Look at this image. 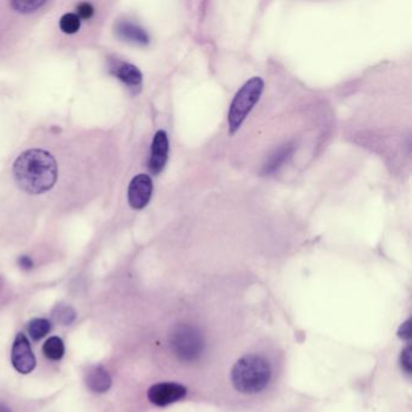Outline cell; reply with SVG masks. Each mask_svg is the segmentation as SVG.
Masks as SVG:
<instances>
[{
    "instance_id": "d6986e66",
    "label": "cell",
    "mask_w": 412,
    "mask_h": 412,
    "mask_svg": "<svg viewBox=\"0 0 412 412\" xmlns=\"http://www.w3.org/2000/svg\"><path fill=\"white\" fill-rule=\"evenodd\" d=\"M0 412H11L8 406H5L4 404H0Z\"/></svg>"
},
{
    "instance_id": "52a82bcc",
    "label": "cell",
    "mask_w": 412,
    "mask_h": 412,
    "mask_svg": "<svg viewBox=\"0 0 412 412\" xmlns=\"http://www.w3.org/2000/svg\"><path fill=\"white\" fill-rule=\"evenodd\" d=\"M168 142L167 133L165 131H158L153 137L151 144V153L149 160V169L153 174H158L163 171L168 160Z\"/></svg>"
},
{
    "instance_id": "8fae6325",
    "label": "cell",
    "mask_w": 412,
    "mask_h": 412,
    "mask_svg": "<svg viewBox=\"0 0 412 412\" xmlns=\"http://www.w3.org/2000/svg\"><path fill=\"white\" fill-rule=\"evenodd\" d=\"M294 147L292 144H284L283 147L276 150L271 156H270L269 161L265 163L264 171L265 174H270L277 171L278 168L282 166L283 163L287 161L288 158H290Z\"/></svg>"
},
{
    "instance_id": "5b68a950",
    "label": "cell",
    "mask_w": 412,
    "mask_h": 412,
    "mask_svg": "<svg viewBox=\"0 0 412 412\" xmlns=\"http://www.w3.org/2000/svg\"><path fill=\"white\" fill-rule=\"evenodd\" d=\"M11 359L15 369L21 374H29L35 368L37 360L30 348L28 339L24 334H19L15 339Z\"/></svg>"
},
{
    "instance_id": "ac0fdd59",
    "label": "cell",
    "mask_w": 412,
    "mask_h": 412,
    "mask_svg": "<svg viewBox=\"0 0 412 412\" xmlns=\"http://www.w3.org/2000/svg\"><path fill=\"white\" fill-rule=\"evenodd\" d=\"M19 266L24 270L32 269V266H33V261L29 259L28 256H22V258L19 259Z\"/></svg>"
},
{
    "instance_id": "e0dca14e",
    "label": "cell",
    "mask_w": 412,
    "mask_h": 412,
    "mask_svg": "<svg viewBox=\"0 0 412 412\" xmlns=\"http://www.w3.org/2000/svg\"><path fill=\"white\" fill-rule=\"evenodd\" d=\"M93 6L88 3H82L77 6V16L79 19H91L93 15Z\"/></svg>"
},
{
    "instance_id": "6da1fadb",
    "label": "cell",
    "mask_w": 412,
    "mask_h": 412,
    "mask_svg": "<svg viewBox=\"0 0 412 412\" xmlns=\"http://www.w3.org/2000/svg\"><path fill=\"white\" fill-rule=\"evenodd\" d=\"M283 368V352L277 342L268 336H253L227 368L219 400L243 408L259 405L277 388Z\"/></svg>"
},
{
    "instance_id": "9c48e42d",
    "label": "cell",
    "mask_w": 412,
    "mask_h": 412,
    "mask_svg": "<svg viewBox=\"0 0 412 412\" xmlns=\"http://www.w3.org/2000/svg\"><path fill=\"white\" fill-rule=\"evenodd\" d=\"M86 384L92 392L104 393L108 389L111 388V375L102 366H95L87 374Z\"/></svg>"
},
{
    "instance_id": "8992f818",
    "label": "cell",
    "mask_w": 412,
    "mask_h": 412,
    "mask_svg": "<svg viewBox=\"0 0 412 412\" xmlns=\"http://www.w3.org/2000/svg\"><path fill=\"white\" fill-rule=\"evenodd\" d=\"M153 195V182L147 174L135 176L129 187V202L135 209H143Z\"/></svg>"
},
{
    "instance_id": "277c9868",
    "label": "cell",
    "mask_w": 412,
    "mask_h": 412,
    "mask_svg": "<svg viewBox=\"0 0 412 412\" xmlns=\"http://www.w3.org/2000/svg\"><path fill=\"white\" fill-rule=\"evenodd\" d=\"M189 389L177 382H160L148 391V398L153 405L166 406L187 398Z\"/></svg>"
},
{
    "instance_id": "7c38bea8",
    "label": "cell",
    "mask_w": 412,
    "mask_h": 412,
    "mask_svg": "<svg viewBox=\"0 0 412 412\" xmlns=\"http://www.w3.org/2000/svg\"><path fill=\"white\" fill-rule=\"evenodd\" d=\"M43 352L48 359L59 360L64 355V344L59 337L53 336L44 344Z\"/></svg>"
},
{
    "instance_id": "2e32d148",
    "label": "cell",
    "mask_w": 412,
    "mask_h": 412,
    "mask_svg": "<svg viewBox=\"0 0 412 412\" xmlns=\"http://www.w3.org/2000/svg\"><path fill=\"white\" fill-rule=\"evenodd\" d=\"M45 4V1H40V0H17V1H12L11 6L14 8L17 12H22V14H29V12H34Z\"/></svg>"
},
{
    "instance_id": "4fadbf2b",
    "label": "cell",
    "mask_w": 412,
    "mask_h": 412,
    "mask_svg": "<svg viewBox=\"0 0 412 412\" xmlns=\"http://www.w3.org/2000/svg\"><path fill=\"white\" fill-rule=\"evenodd\" d=\"M28 330L34 340H40L44 336L48 335V331L51 330V324L48 319L37 318L29 323Z\"/></svg>"
},
{
    "instance_id": "9a60e30c",
    "label": "cell",
    "mask_w": 412,
    "mask_h": 412,
    "mask_svg": "<svg viewBox=\"0 0 412 412\" xmlns=\"http://www.w3.org/2000/svg\"><path fill=\"white\" fill-rule=\"evenodd\" d=\"M53 316L56 318V321L62 323L64 326H68V324H71L75 319V311L73 310L72 306L58 305L55 308V311H53Z\"/></svg>"
},
{
    "instance_id": "ba28073f",
    "label": "cell",
    "mask_w": 412,
    "mask_h": 412,
    "mask_svg": "<svg viewBox=\"0 0 412 412\" xmlns=\"http://www.w3.org/2000/svg\"><path fill=\"white\" fill-rule=\"evenodd\" d=\"M116 34L122 40L129 43L138 44V45H147L149 44V35L142 27L137 24L120 21L116 24Z\"/></svg>"
},
{
    "instance_id": "7a4b0ae2",
    "label": "cell",
    "mask_w": 412,
    "mask_h": 412,
    "mask_svg": "<svg viewBox=\"0 0 412 412\" xmlns=\"http://www.w3.org/2000/svg\"><path fill=\"white\" fill-rule=\"evenodd\" d=\"M14 176L21 189L38 195L53 189L57 179V163L48 151L32 149L15 161Z\"/></svg>"
},
{
    "instance_id": "5bb4252c",
    "label": "cell",
    "mask_w": 412,
    "mask_h": 412,
    "mask_svg": "<svg viewBox=\"0 0 412 412\" xmlns=\"http://www.w3.org/2000/svg\"><path fill=\"white\" fill-rule=\"evenodd\" d=\"M59 27L64 33H77V30L80 29V19L75 14L63 15L62 19L59 21Z\"/></svg>"
},
{
    "instance_id": "3957f363",
    "label": "cell",
    "mask_w": 412,
    "mask_h": 412,
    "mask_svg": "<svg viewBox=\"0 0 412 412\" xmlns=\"http://www.w3.org/2000/svg\"><path fill=\"white\" fill-rule=\"evenodd\" d=\"M263 91L264 80L261 77H254L245 82L236 93L231 102L230 111L227 115L230 135H235L236 132L240 130L243 121L250 115L255 104L259 102Z\"/></svg>"
},
{
    "instance_id": "30bf717a",
    "label": "cell",
    "mask_w": 412,
    "mask_h": 412,
    "mask_svg": "<svg viewBox=\"0 0 412 412\" xmlns=\"http://www.w3.org/2000/svg\"><path fill=\"white\" fill-rule=\"evenodd\" d=\"M113 73L116 77L120 79L121 82H125L127 86L138 87L142 84L143 75L138 68L129 63H118L113 66Z\"/></svg>"
}]
</instances>
